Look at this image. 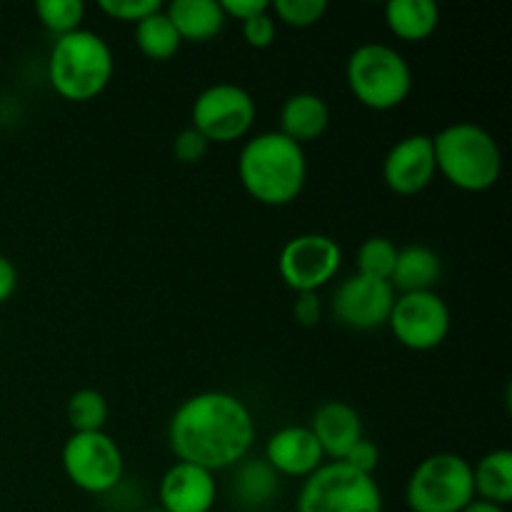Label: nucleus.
Wrapping results in <instances>:
<instances>
[{"mask_svg": "<svg viewBox=\"0 0 512 512\" xmlns=\"http://www.w3.org/2000/svg\"><path fill=\"white\" fill-rule=\"evenodd\" d=\"M168 443L180 463L218 473L248 460L255 443V420L245 400L225 390H205L185 398L168 423Z\"/></svg>", "mask_w": 512, "mask_h": 512, "instance_id": "obj_1", "label": "nucleus"}, {"mask_svg": "<svg viewBox=\"0 0 512 512\" xmlns=\"http://www.w3.org/2000/svg\"><path fill=\"white\" fill-rule=\"evenodd\" d=\"M238 178L245 193L260 205L283 208L295 203L308 183V155L278 130L245 140L238 153Z\"/></svg>", "mask_w": 512, "mask_h": 512, "instance_id": "obj_2", "label": "nucleus"}, {"mask_svg": "<svg viewBox=\"0 0 512 512\" xmlns=\"http://www.w3.org/2000/svg\"><path fill=\"white\" fill-rule=\"evenodd\" d=\"M430 138L438 175L453 188L463 193H485L495 188L503 173V150L483 125L458 120Z\"/></svg>", "mask_w": 512, "mask_h": 512, "instance_id": "obj_3", "label": "nucleus"}, {"mask_svg": "<svg viewBox=\"0 0 512 512\" xmlns=\"http://www.w3.org/2000/svg\"><path fill=\"white\" fill-rule=\"evenodd\" d=\"M115 55L108 40L95 30H73L53 40L48 55V83L55 95L70 103L95 100L110 85Z\"/></svg>", "mask_w": 512, "mask_h": 512, "instance_id": "obj_4", "label": "nucleus"}, {"mask_svg": "<svg viewBox=\"0 0 512 512\" xmlns=\"http://www.w3.org/2000/svg\"><path fill=\"white\" fill-rule=\"evenodd\" d=\"M345 80L353 98L375 113L400 108L413 93V68L385 43L358 45L345 63Z\"/></svg>", "mask_w": 512, "mask_h": 512, "instance_id": "obj_5", "label": "nucleus"}, {"mask_svg": "<svg viewBox=\"0 0 512 512\" xmlns=\"http://www.w3.org/2000/svg\"><path fill=\"white\" fill-rule=\"evenodd\" d=\"M473 500V463L458 453L428 455L405 485L410 512H463Z\"/></svg>", "mask_w": 512, "mask_h": 512, "instance_id": "obj_6", "label": "nucleus"}, {"mask_svg": "<svg viewBox=\"0 0 512 512\" xmlns=\"http://www.w3.org/2000/svg\"><path fill=\"white\" fill-rule=\"evenodd\" d=\"M298 512H383V493L373 475L328 460L300 485Z\"/></svg>", "mask_w": 512, "mask_h": 512, "instance_id": "obj_7", "label": "nucleus"}, {"mask_svg": "<svg viewBox=\"0 0 512 512\" xmlns=\"http://www.w3.org/2000/svg\"><path fill=\"white\" fill-rule=\"evenodd\" d=\"M60 465L65 478L88 495L113 493L125 473L123 450L105 430L70 435L60 450Z\"/></svg>", "mask_w": 512, "mask_h": 512, "instance_id": "obj_8", "label": "nucleus"}, {"mask_svg": "<svg viewBox=\"0 0 512 512\" xmlns=\"http://www.w3.org/2000/svg\"><path fill=\"white\" fill-rule=\"evenodd\" d=\"M193 123L210 145H228L248 138L258 118L255 98L235 83H213L193 100Z\"/></svg>", "mask_w": 512, "mask_h": 512, "instance_id": "obj_9", "label": "nucleus"}, {"mask_svg": "<svg viewBox=\"0 0 512 512\" xmlns=\"http://www.w3.org/2000/svg\"><path fill=\"white\" fill-rule=\"evenodd\" d=\"M388 328L403 348L413 350V353H428L448 340L450 328H453V313L435 290L400 293L395 295Z\"/></svg>", "mask_w": 512, "mask_h": 512, "instance_id": "obj_10", "label": "nucleus"}, {"mask_svg": "<svg viewBox=\"0 0 512 512\" xmlns=\"http://www.w3.org/2000/svg\"><path fill=\"white\" fill-rule=\"evenodd\" d=\"M343 248L325 233H303L290 238L278 255L280 280L298 293H318L338 278Z\"/></svg>", "mask_w": 512, "mask_h": 512, "instance_id": "obj_11", "label": "nucleus"}, {"mask_svg": "<svg viewBox=\"0 0 512 512\" xmlns=\"http://www.w3.org/2000/svg\"><path fill=\"white\" fill-rule=\"evenodd\" d=\"M393 303L395 290L388 280H375L355 273L335 285L330 310L343 328L368 333V330L388 325Z\"/></svg>", "mask_w": 512, "mask_h": 512, "instance_id": "obj_12", "label": "nucleus"}, {"mask_svg": "<svg viewBox=\"0 0 512 512\" xmlns=\"http://www.w3.org/2000/svg\"><path fill=\"white\" fill-rule=\"evenodd\" d=\"M438 175L435 168L433 138L425 133H413L400 138L383 158V183L395 195H418L428 188Z\"/></svg>", "mask_w": 512, "mask_h": 512, "instance_id": "obj_13", "label": "nucleus"}, {"mask_svg": "<svg viewBox=\"0 0 512 512\" xmlns=\"http://www.w3.org/2000/svg\"><path fill=\"white\" fill-rule=\"evenodd\" d=\"M263 460L278 478L298 480L310 478L320 465L328 463L308 425H285V428L275 430L265 443Z\"/></svg>", "mask_w": 512, "mask_h": 512, "instance_id": "obj_14", "label": "nucleus"}, {"mask_svg": "<svg viewBox=\"0 0 512 512\" xmlns=\"http://www.w3.org/2000/svg\"><path fill=\"white\" fill-rule=\"evenodd\" d=\"M158 500L163 512H210L218 500L215 473L175 460L160 478Z\"/></svg>", "mask_w": 512, "mask_h": 512, "instance_id": "obj_15", "label": "nucleus"}, {"mask_svg": "<svg viewBox=\"0 0 512 512\" xmlns=\"http://www.w3.org/2000/svg\"><path fill=\"white\" fill-rule=\"evenodd\" d=\"M308 428L323 448L325 460H343L348 450L365 438L363 418L353 405L343 400H328L320 405Z\"/></svg>", "mask_w": 512, "mask_h": 512, "instance_id": "obj_16", "label": "nucleus"}, {"mask_svg": "<svg viewBox=\"0 0 512 512\" xmlns=\"http://www.w3.org/2000/svg\"><path fill=\"white\" fill-rule=\"evenodd\" d=\"M330 128V105L318 93H293L280 108V130L298 145L315 143Z\"/></svg>", "mask_w": 512, "mask_h": 512, "instance_id": "obj_17", "label": "nucleus"}, {"mask_svg": "<svg viewBox=\"0 0 512 512\" xmlns=\"http://www.w3.org/2000/svg\"><path fill=\"white\" fill-rule=\"evenodd\" d=\"M165 15L183 43H208L218 38L228 23L220 0H173L165 5Z\"/></svg>", "mask_w": 512, "mask_h": 512, "instance_id": "obj_18", "label": "nucleus"}, {"mask_svg": "<svg viewBox=\"0 0 512 512\" xmlns=\"http://www.w3.org/2000/svg\"><path fill=\"white\" fill-rule=\"evenodd\" d=\"M443 275V260L428 245H405L398 248V260H395L390 285L400 293H425L435 290V283Z\"/></svg>", "mask_w": 512, "mask_h": 512, "instance_id": "obj_19", "label": "nucleus"}, {"mask_svg": "<svg viewBox=\"0 0 512 512\" xmlns=\"http://www.w3.org/2000/svg\"><path fill=\"white\" fill-rule=\"evenodd\" d=\"M383 15L390 33L405 43H423L440 25V8L433 0H390Z\"/></svg>", "mask_w": 512, "mask_h": 512, "instance_id": "obj_20", "label": "nucleus"}, {"mask_svg": "<svg viewBox=\"0 0 512 512\" xmlns=\"http://www.w3.org/2000/svg\"><path fill=\"white\" fill-rule=\"evenodd\" d=\"M475 498L508 508L512 503V453L508 448L493 450L473 465Z\"/></svg>", "mask_w": 512, "mask_h": 512, "instance_id": "obj_21", "label": "nucleus"}, {"mask_svg": "<svg viewBox=\"0 0 512 512\" xmlns=\"http://www.w3.org/2000/svg\"><path fill=\"white\" fill-rule=\"evenodd\" d=\"M135 45L145 58L155 60V63H165V60H173L178 55L183 40L165 15V5L135 25Z\"/></svg>", "mask_w": 512, "mask_h": 512, "instance_id": "obj_22", "label": "nucleus"}, {"mask_svg": "<svg viewBox=\"0 0 512 512\" xmlns=\"http://www.w3.org/2000/svg\"><path fill=\"white\" fill-rule=\"evenodd\" d=\"M235 475V495H238L240 505L245 508H260V505L270 503L278 493V475L270 470L265 460H243Z\"/></svg>", "mask_w": 512, "mask_h": 512, "instance_id": "obj_23", "label": "nucleus"}, {"mask_svg": "<svg viewBox=\"0 0 512 512\" xmlns=\"http://www.w3.org/2000/svg\"><path fill=\"white\" fill-rule=\"evenodd\" d=\"M110 405L100 390H75L68 400V423L73 433H100L108 423Z\"/></svg>", "mask_w": 512, "mask_h": 512, "instance_id": "obj_24", "label": "nucleus"}, {"mask_svg": "<svg viewBox=\"0 0 512 512\" xmlns=\"http://www.w3.org/2000/svg\"><path fill=\"white\" fill-rule=\"evenodd\" d=\"M395 260H398V245L390 238H385V235H370V238L363 240L358 255H355V265H358L355 273L368 275V278L375 280H388L390 283Z\"/></svg>", "mask_w": 512, "mask_h": 512, "instance_id": "obj_25", "label": "nucleus"}, {"mask_svg": "<svg viewBox=\"0 0 512 512\" xmlns=\"http://www.w3.org/2000/svg\"><path fill=\"white\" fill-rule=\"evenodd\" d=\"M35 15L53 38H60V35L83 28L85 3L83 0H38Z\"/></svg>", "mask_w": 512, "mask_h": 512, "instance_id": "obj_26", "label": "nucleus"}, {"mask_svg": "<svg viewBox=\"0 0 512 512\" xmlns=\"http://www.w3.org/2000/svg\"><path fill=\"white\" fill-rule=\"evenodd\" d=\"M270 13L290 28H313L328 13V3L325 0H273Z\"/></svg>", "mask_w": 512, "mask_h": 512, "instance_id": "obj_27", "label": "nucleus"}, {"mask_svg": "<svg viewBox=\"0 0 512 512\" xmlns=\"http://www.w3.org/2000/svg\"><path fill=\"white\" fill-rule=\"evenodd\" d=\"M98 8L118 23L138 25L140 20L163 8V3L160 0H100Z\"/></svg>", "mask_w": 512, "mask_h": 512, "instance_id": "obj_28", "label": "nucleus"}, {"mask_svg": "<svg viewBox=\"0 0 512 512\" xmlns=\"http://www.w3.org/2000/svg\"><path fill=\"white\" fill-rule=\"evenodd\" d=\"M240 33H243V40L255 50H265L275 43V33H278V25H275L273 13L255 15V18L240 23Z\"/></svg>", "mask_w": 512, "mask_h": 512, "instance_id": "obj_29", "label": "nucleus"}, {"mask_svg": "<svg viewBox=\"0 0 512 512\" xmlns=\"http://www.w3.org/2000/svg\"><path fill=\"white\" fill-rule=\"evenodd\" d=\"M210 143L195 128H183L173 140V155L185 165H195L208 155Z\"/></svg>", "mask_w": 512, "mask_h": 512, "instance_id": "obj_30", "label": "nucleus"}, {"mask_svg": "<svg viewBox=\"0 0 512 512\" xmlns=\"http://www.w3.org/2000/svg\"><path fill=\"white\" fill-rule=\"evenodd\" d=\"M343 463L350 465L353 470H358V473L373 475L375 470H378V465H380L378 445H375L373 440H368V438L358 440V443H355L353 448L348 450V455L343 458Z\"/></svg>", "mask_w": 512, "mask_h": 512, "instance_id": "obj_31", "label": "nucleus"}, {"mask_svg": "<svg viewBox=\"0 0 512 512\" xmlns=\"http://www.w3.org/2000/svg\"><path fill=\"white\" fill-rule=\"evenodd\" d=\"M293 315L303 328H313L323 320V300L318 293H298L293 303Z\"/></svg>", "mask_w": 512, "mask_h": 512, "instance_id": "obj_32", "label": "nucleus"}, {"mask_svg": "<svg viewBox=\"0 0 512 512\" xmlns=\"http://www.w3.org/2000/svg\"><path fill=\"white\" fill-rule=\"evenodd\" d=\"M223 5L225 18H233L238 23H245V20L255 18V15H263L270 10L268 0H220Z\"/></svg>", "mask_w": 512, "mask_h": 512, "instance_id": "obj_33", "label": "nucleus"}, {"mask_svg": "<svg viewBox=\"0 0 512 512\" xmlns=\"http://www.w3.org/2000/svg\"><path fill=\"white\" fill-rule=\"evenodd\" d=\"M15 288H18V270H15L13 260L0 255V305L13 298Z\"/></svg>", "mask_w": 512, "mask_h": 512, "instance_id": "obj_34", "label": "nucleus"}, {"mask_svg": "<svg viewBox=\"0 0 512 512\" xmlns=\"http://www.w3.org/2000/svg\"><path fill=\"white\" fill-rule=\"evenodd\" d=\"M463 512H508V508H503V505L488 503V500H478V498H475L473 503H470Z\"/></svg>", "mask_w": 512, "mask_h": 512, "instance_id": "obj_35", "label": "nucleus"}, {"mask_svg": "<svg viewBox=\"0 0 512 512\" xmlns=\"http://www.w3.org/2000/svg\"><path fill=\"white\" fill-rule=\"evenodd\" d=\"M145 512H163V510H145Z\"/></svg>", "mask_w": 512, "mask_h": 512, "instance_id": "obj_36", "label": "nucleus"}]
</instances>
